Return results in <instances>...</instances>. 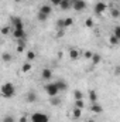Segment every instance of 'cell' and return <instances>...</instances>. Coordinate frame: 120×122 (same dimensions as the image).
Listing matches in <instances>:
<instances>
[{
    "label": "cell",
    "mask_w": 120,
    "mask_h": 122,
    "mask_svg": "<svg viewBox=\"0 0 120 122\" xmlns=\"http://www.w3.org/2000/svg\"><path fill=\"white\" fill-rule=\"evenodd\" d=\"M1 95L4 98H13L16 95V87L11 82H4L1 85Z\"/></svg>",
    "instance_id": "cell-1"
},
{
    "label": "cell",
    "mask_w": 120,
    "mask_h": 122,
    "mask_svg": "<svg viewBox=\"0 0 120 122\" xmlns=\"http://www.w3.org/2000/svg\"><path fill=\"white\" fill-rule=\"evenodd\" d=\"M44 90L45 92L52 98V97H57L58 94H60V88H58V85H57V82H50V84H45L44 85Z\"/></svg>",
    "instance_id": "cell-2"
},
{
    "label": "cell",
    "mask_w": 120,
    "mask_h": 122,
    "mask_svg": "<svg viewBox=\"0 0 120 122\" xmlns=\"http://www.w3.org/2000/svg\"><path fill=\"white\" fill-rule=\"evenodd\" d=\"M31 122H50V118L48 115L42 114V112H34L30 117Z\"/></svg>",
    "instance_id": "cell-3"
},
{
    "label": "cell",
    "mask_w": 120,
    "mask_h": 122,
    "mask_svg": "<svg viewBox=\"0 0 120 122\" xmlns=\"http://www.w3.org/2000/svg\"><path fill=\"white\" fill-rule=\"evenodd\" d=\"M11 27H13V30H24V21L20 19V17H17V16H14V17H11Z\"/></svg>",
    "instance_id": "cell-4"
},
{
    "label": "cell",
    "mask_w": 120,
    "mask_h": 122,
    "mask_svg": "<svg viewBox=\"0 0 120 122\" xmlns=\"http://www.w3.org/2000/svg\"><path fill=\"white\" fill-rule=\"evenodd\" d=\"M72 9L76 10V11H82V10H85V9H86V1H85V0H74Z\"/></svg>",
    "instance_id": "cell-5"
},
{
    "label": "cell",
    "mask_w": 120,
    "mask_h": 122,
    "mask_svg": "<svg viewBox=\"0 0 120 122\" xmlns=\"http://www.w3.org/2000/svg\"><path fill=\"white\" fill-rule=\"evenodd\" d=\"M11 36L16 40H26V37H27L24 30H11Z\"/></svg>",
    "instance_id": "cell-6"
},
{
    "label": "cell",
    "mask_w": 120,
    "mask_h": 122,
    "mask_svg": "<svg viewBox=\"0 0 120 122\" xmlns=\"http://www.w3.org/2000/svg\"><path fill=\"white\" fill-rule=\"evenodd\" d=\"M106 7H107V4H105V3H102V1H97V3L95 4V13H96V14H102V13L106 10Z\"/></svg>",
    "instance_id": "cell-7"
},
{
    "label": "cell",
    "mask_w": 120,
    "mask_h": 122,
    "mask_svg": "<svg viewBox=\"0 0 120 122\" xmlns=\"http://www.w3.org/2000/svg\"><path fill=\"white\" fill-rule=\"evenodd\" d=\"M79 57H81V50L79 48H75L74 47V48L69 50V58L71 60H78Z\"/></svg>",
    "instance_id": "cell-8"
},
{
    "label": "cell",
    "mask_w": 120,
    "mask_h": 122,
    "mask_svg": "<svg viewBox=\"0 0 120 122\" xmlns=\"http://www.w3.org/2000/svg\"><path fill=\"white\" fill-rule=\"evenodd\" d=\"M40 13H42V14H45L47 17L52 13V7L50 6V4H42L41 7H40Z\"/></svg>",
    "instance_id": "cell-9"
},
{
    "label": "cell",
    "mask_w": 120,
    "mask_h": 122,
    "mask_svg": "<svg viewBox=\"0 0 120 122\" xmlns=\"http://www.w3.org/2000/svg\"><path fill=\"white\" fill-rule=\"evenodd\" d=\"M90 111H92L93 114H102V112H103V108H102V105H99L97 102H93V104L90 105Z\"/></svg>",
    "instance_id": "cell-10"
},
{
    "label": "cell",
    "mask_w": 120,
    "mask_h": 122,
    "mask_svg": "<svg viewBox=\"0 0 120 122\" xmlns=\"http://www.w3.org/2000/svg\"><path fill=\"white\" fill-rule=\"evenodd\" d=\"M72 4H74V0H62L60 7L62 10H68V9H72Z\"/></svg>",
    "instance_id": "cell-11"
},
{
    "label": "cell",
    "mask_w": 120,
    "mask_h": 122,
    "mask_svg": "<svg viewBox=\"0 0 120 122\" xmlns=\"http://www.w3.org/2000/svg\"><path fill=\"white\" fill-rule=\"evenodd\" d=\"M41 77H42V80H50V78L52 77V71H51L50 68H44V70L41 71Z\"/></svg>",
    "instance_id": "cell-12"
},
{
    "label": "cell",
    "mask_w": 120,
    "mask_h": 122,
    "mask_svg": "<svg viewBox=\"0 0 120 122\" xmlns=\"http://www.w3.org/2000/svg\"><path fill=\"white\" fill-rule=\"evenodd\" d=\"M110 16H112L113 19L120 17V10L117 9V7H113V4H112V7H110Z\"/></svg>",
    "instance_id": "cell-13"
},
{
    "label": "cell",
    "mask_w": 120,
    "mask_h": 122,
    "mask_svg": "<svg viewBox=\"0 0 120 122\" xmlns=\"http://www.w3.org/2000/svg\"><path fill=\"white\" fill-rule=\"evenodd\" d=\"M72 117H74L75 119L81 118V117H82V109H81V108H74V111H72Z\"/></svg>",
    "instance_id": "cell-14"
},
{
    "label": "cell",
    "mask_w": 120,
    "mask_h": 122,
    "mask_svg": "<svg viewBox=\"0 0 120 122\" xmlns=\"http://www.w3.org/2000/svg\"><path fill=\"white\" fill-rule=\"evenodd\" d=\"M109 43H110V46H117V44L120 43V40L116 37V36H113V34H112V36L109 37Z\"/></svg>",
    "instance_id": "cell-15"
},
{
    "label": "cell",
    "mask_w": 120,
    "mask_h": 122,
    "mask_svg": "<svg viewBox=\"0 0 120 122\" xmlns=\"http://www.w3.org/2000/svg\"><path fill=\"white\" fill-rule=\"evenodd\" d=\"M89 99H90V102L93 104V102H97V95H96V91H89Z\"/></svg>",
    "instance_id": "cell-16"
},
{
    "label": "cell",
    "mask_w": 120,
    "mask_h": 122,
    "mask_svg": "<svg viewBox=\"0 0 120 122\" xmlns=\"http://www.w3.org/2000/svg\"><path fill=\"white\" fill-rule=\"evenodd\" d=\"M31 67H32V65H31V62H30V61H27V62H24V64H23L21 71H23V72H28V71L31 70Z\"/></svg>",
    "instance_id": "cell-17"
},
{
    "label": "cell",
    "mask_w": 120,
    "mask_h": 122,
    "mask_svg": "<svg viewBox=\"0 0 120 122\" xmlns=\"http://www.w3.org/2000/svg\"><path fill=\"white\" fill-rule=\"evenodd\" d=\"M35 57H37V54H35L32 50H28V51H27V61H34Z\"/></svg>",
    "instance_id": "cell-18"
},
{
    "label": "cell",
    "mask_w": 120,
    "mask_h": 122,
    "mask_svg": "<svg viewBox=\"0 0 120 122\" xmlns=\"http://www.w3.org/2000/svg\"><path fill=\"white\" fill-rule=\"evenodd\" d=\"M26 98H27V101H28V102H35V101H37V95H35L34 92H28Z\"/></svg>",
    "instance_id": "cell-19"
},
{
    "label": "cell",
    "mask_w": 120,
    "mask_h": 122,
    "mask_svg": "<svg viewBox=\"0 0 120 122\" xmlns=\"http://www.w3.org/2000/svg\"><path fill=\"white\" fill-rule=\"evenodd\" d=\"M55 82H57V85H58V88H60V91H65V90H66V88H68V85H66V84H65V81H55Z\"/></svg>",
    "instance_id": "cell-20"
},
{
    "label": "cell",
    "mask_w": 120,
    "mask_h": 122,
    "mask_svg": "<svg viewBox=\"0 0 120 122\" xmlns=\"http://www.w3.org/2000/svg\"><path fill=\"white\" fill-rule=\"evenodd\" d=\"M92 62H93V64H95V65H96V64H99V62H100V61H102V57H100V56H99V54H96V53H95V54H93V57H92Z\"/></svg>",
    "instance_id": "cell-21"
},
{
    "label": "cell",
    "mask_w": 120,
    "mask_h": 122,
    "mask_svg": "<svg viewBox=\"0 0 120 122\" xmlns=\"http://www.w3.org/2000/svg\"><path fill=\"white\" fill-rule=\"evenodd\" d=\"M64 24H65V29H68V27H71L74 24V20L71 17H66V19H64Z\"/></svg>",
    "instance_id": "cell-22"
},
{
    "label": "cell",
    "mask_w": 120,
    "mask_h": 122,
    "mask_svg": "<svg viewBox=\"0 0 120 122\" xmlns=\"http://www.w3.org/2000/svg\"><path fill=\"white\" fill-rule=\"evenodd\" d=\"M83 107H85V101L83 99H76L75 101V108H81L82 109Z\"/></svg>",
    "instance_id": "cell-23"
},
{
    "label": "cell",
    "mask_w": 120,
    "mask_h": 122,
    "mask_svg": "<svg viewBox=\"0 0 120 122\" xmlns=\"http://www.w3.org/2000/svg\"><path fill=\"white\" fill-rule=\"evenodd\" d=\"M55 26H57V29H58V30H65V24H64V19H60V20L57 21V24H55Z\"/></svg>",
    "instance_id": "cell-24"
},
{
    "label": "cell",
    "mask_w": 120,
    "mask_h": 122,
    "mask_svg": "<svg viewBox=\"0 0 120 122\" xmlns=\"http://www.w3.org/2000/svg\"><path fill=\"white\" fill-rule=\"evenodd\" d=\"M74 97H75V99H83V94L79 91V90H75L74 91Z\"/></svg>",
    "instance_id": "cell-25"
},
{
    "label": "cell",
    "mask_w": 120,
    "mask_h": 122,
    "mask_svg": "<svg viewBox=\"0 0 120 122\" xmlns=\"http://www.w3.org/2000/svg\"><path fill=\"white\" fill-rule=\"evenodd\" d=\"M93 54H95V53H92V51H89V50H85V51H83V57H85L86 60H92Z\"/></svg>",
    "instance_id": "cell-26"
},
{
    "label": "cell",
    "mask_w": 120,
    "mask_h": 122,
    "mask_svg": "<svg viewBox=\"0 0 120 122\" xmlns=\"http://www.w3.org/2000/svg\"><path fill=\"white\" fill-rule=\"evenodd\" d=\"M1 58H3L4 62H10V61H11V54H9V53H3Z\"/></svg>",
    "instance_id": "cell-27"
},
{
    "label": "cell",
    "mask_w": 120,
    "mask_h": 122,
    "mask_svg": "<svg viewBox=\"0 0 120 122\" xmlns=\"http://www.w3.org/2000/svg\"><path fill=\"white\" fill-rule=\"evenodd\" d=\"M113 36H116L120 40V26H115V29H113Z\"/></svg>",
    "instance_id": "cell-28"
},
{
    "label": "cell",
    "mask_w": 120,
    "mask_h": 122,
    "mask_svg": "<svg viewBox=\"0 0 120 122\" xmlns=\"http://www.w3.org/2000/svg\"><path fill=\"white\" fill-rule=\"evenodd\" d=\"M37 19H38L40 21H45V20H47L48 17H47L45 14H42V13H40V11H38V14H37Z\"/></svg>",
    "instance_id": "cell-29"
},
{
    "label": "cell",
    "mask_w": 120,
    "mask_h": 122,
    "mask_svg": "<svg viewBox=\"0 0 120 122\" xmlns=\"http://www.w3.org/2000/svg\"><path fill=\"white\" fill-rule=\"evenodd\" d=\"M85 26H86V27H93V20H92L90 17H88V19L85 20Z\"/></svg>",
    "instance_id": "cell-30"
},
{
    "label": "cell",
    "mask_w": 120,
    "mask_h": 122,
    "mask_svg": "<svg viewBox=\"0 0 120 122\" xmlns=\"http://www.w3.org/2000/svg\"><path fill=\"white\" fill-rule=\"evenodd\" d=\"M10 29H11V27H9V26H4V27L1 29V33H3V34H9V33H10Z\"/></svg>",
    "instance_id": "cell-31"
},
{
    "label": "cell",
    "mask_w": 120,
    "mask_h": 122,
    "mask_svg": "<svg viewBox=\"0 0 120 122\" xmlns=\"http://www.w3.org/2000/svg\"><path fill=\"white\" fill-rule=\"evenodd\" d=\"M60 102H61V101L58 99V98H55V97H52V99H51V104H52V105H58Z\"/></svg>",
    "instance_id": "cell-32"
},
{
    "label": "cell",
    "mask_w": 120,
    "mask_h": 122,
    "mask_svg": "<svg viewBox=\"0 0 120 122\" xmlns=\"http://www.w3.org/2000/svg\"><path fill=\"white\" fill-rule=\"evenodd\" d=\"M3 122H14V118L13 117H4Z\"/></svg>",
    "instance_id": "cell-33"
},
{
    "label": "cell",
    "mask_w": 120,
    "mask_h": 122,
    "mask_svg": "<svg viewBox=\"0 0 120 122\" xmlns=\"http://www.w3.org/2000/svg\"><path fill=\"white\" fill-rule=\"evenodd\" d=\"M115 74H116V75H120V67H116V70H115Z\"/></svg>",
    "instance_id": "cell-34"
},
{
    "label": "cell",
    "mask_w": 120,
    "mask_h": 122,
    "mask_svg": "<svg viewBox=\"0 0 120 122\" xmlns=\"http://www.w3.org/2000/svg\"><path fill=\"white\" fill-rule=\"evenodd\" d=\"M20 122H27V118H26V117H21V118H20Z\"/></svg>",
    "instance_id": "cell-35"
},
{
    "label": "cell",
    "mask_w": 120,
    "mask_h": 122,
    "mask_svg": "<svg viewBox=\"0 0 120 122\" xmlns=\"http://www.w3.org/2000/svg\"><path fill=\"white\" fill-rule=\"evenodd\" d=\"M88 122H96V121H93V119H89V121H88Z\"/></svg>",
    "instance_id": "cell-36"
},
{
    "label": "cell",
    "mask_w": 120,
    "mask_h": 122,
    "mask_svg": "<svg viewBox=\"0 0 120 122\" xmlns=\"http://www.w3.org/2000/svg\"><path fill=\"white\" fill-rule=\"evenodd\" d=\"M14 1H17V3H18V1H21V0H14Z\"/></svg>",
    "instance_id": "cell-37"
},
{
    "label": "cell",
    "mask_w": 120,
    "mask_h": 122,
    "mask_svg": "<svg viewBox=\"0 0 120 122\" xmlns=\"http://www.w3.org/2000/svg\"><path fill=\"white\" fill-rule=\"evenodd\" d=\"M112 1H113V3H115V1H119V0H112Z\"/></svg>",
    "instance_id": "cell-38"
},
{
    "label": "cell",
    "mask_w": 120,
    "mask_h": 122,
    "mask_svg": "<svg viewBox=\"0 0 120 122\" xmlns=\"http://www.w3.org/2000/svg\"><path fill=\"white\" fill-rule=\"evenodd\" d=\"M119 67H120V65H119Z\"/></svg>",
    "instance_id": "cell-39"
}]
</instances>
